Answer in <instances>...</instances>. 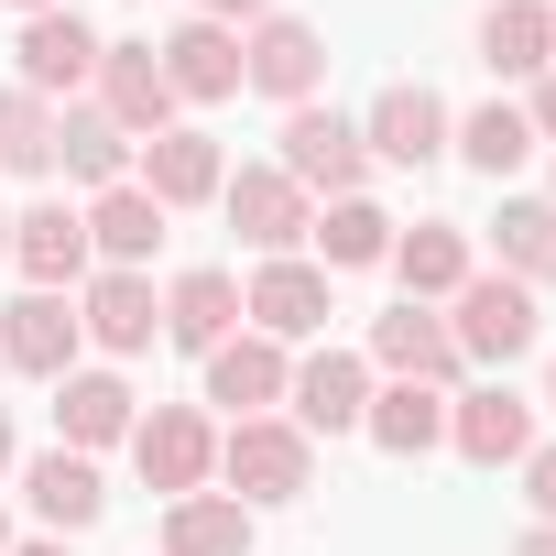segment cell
Segmentation results:
<instances>
[{"instance_id":"cell-1","label":"cell","mask_w":556,"mask_h":556,"mask_svg":"<svg viewBox=\"0 0 556 556\" xmlns=\"http://www.w3.org/2000/svg\"><path fill=\"white\" fill-rule=\"evenodd\" d=\"M218 469L240 480V502H295V491L317 480V447H306V426H285V415H240V426L218 437Z\"/></svg>"},{"instance_id":"cell-2","label":"cell","mask_w":556,"mask_h":556,"mask_svg":"<svg viewBox=\"0 0 556 556\" xmlns=\"http://www.w3.org/2000/svg\"><path fill=\"white\" fill-rule=\"evenodd\" d=\"M218 207H229V229H240L251 251H273V262H295V240L317 229V207H306V186H295L285 164H240V175L218 186Z\"/></svg>"},{"instance_id":"cell-3","label":"cell","mask_w":556,"mask_h":556,"mask_svg":"<svg viewBox=\"0 0 556 556\" xmlns=\"http://www.w3.org/2000/svg\"><path fill=\"white\" fill-rule=\"evenodd\" d=\"M447 339H458V361H523L534 350V285H513V273H469Z\"/></svg>"},{"instance_id":"cell-4","label":"cell","mask_w":556,"mask_h":556,"mask_svg":"<svg viewBox=\"0 0 556 556\" xmlns=\"http://www.w3.org/2000/svg\"><path fill=\"white\" fill-rule=\"evenodd\" d=\"M361 164H371L361 121H339V110H317V99L285 121V175H295L306 197H361Z\"/></svg>"},{"instance_id":"cell-5","label":"cell","mask_w":556,"mask_h":556,"mask_svg":"<svg viewBox=\"0 0 556 556\" xmlns=\"http://www.w3.org/2000/svg\"><path fill=\"white\" fill-rule=\"evenodd\" d=\"M240 77L262 88V99H317V77H328V45H317V23H285V12H262L251 23V45H240Z\"/></svg>"},{"instance_id":"cell-6","label":"cell","mask_w":556,"mask_h":556,"mask_svg":"<svg viewBox=\"0 0 556 556\" xmlns=\"http://www.w3.org/2000/svg\"><path fill=\"white\" fill-rule=\"evenodd\" d=\"M99 121H121L131 142L175 131V88H164L153 45H99Z\"/></svg>"},{"instance_id":"cell-7","label":"cell","mask_w":556,"mask_h":556,"mask_svg":"<svg viewBox=\"0 0 556 556\" xmlns=\"http://www.w3.org/2000/svg\"><path fill=\"white\" fill-rule=\"evenodd\" d=\"M131 458H142V480H153V491H175V502H186V491L218 469V437H207V415L164 404V415H142V426H131Z\"/></svg>"},{"instance_id":"cell-8","label":"cell","mask_w":556,"mask_h":556,"mask_svg":"<svg viewBox=\"0 0 556 556\" xmlns=\"http://www.w3.org/2000/svg\"><path fill=\"white\" fill-rule=\"evenodd\" d=\"M240 317H251L273 350H285V339H317V328H328V273H317V262H262V285L240 295Z\"/></svg>"},{"instance_id":"cell-9","label":"cell","mask_w":556,"mask_h":556,"mask_svg":"<svg viewBox=\"0 0 556 556\" xmlns=\"http://www.w3.org/2000/svg\"><path fill=\"white\" fill-rule=\"evenodd\" d=\"M131 186H142V197H153V207L175 218V207L218 197V186H229V164H218V142H207V131H153V142H142V175H131Z\"/></svg>"},{"instance_id":"cell-10","label":"cell","mask_w":556,"mask_h":556,"mask_svg":"<svg viewBox=\"0 0 556 556\" xmlns=\"http://www.w3.org/2000/svg\"><path fill=\"white\" fill-rule=\"evenodd\" d=\"M371 361H382L393 382H437V393L458 382V339H447V317H426L415 295H404L393 317H371Z\"/></svg>"},{"instance_id":"cell-11","label":"cell","mask_w":556,"mask_h":556,"mask_svg":"<svg viewBox=\"0 0 556 556\" xmlns=\"http://www.w3.org/2000/svg\"><path fill=\"white\" fill-rule=\"evenodd\" d=\"M447 447H458L469 469H502V458L534 447V404L502 393V382H491V393H458V404H447Z\"/></svg>"},{"instance_id":"cell-12","label":"cell","mask_w":556,"mask_h":556,"mask_svg":"<svg viewBox=\"0 0 556 556\" xmlns=\"http://www.w3.org/2000/svg\"><path fill=\"white\" fill-rule=\"evenodd\" d=\"M0 361L12 371H34V382H66V361H77V317H66V295H23V306H0Z\"/></svg>"},{"instance_id":"cell-13","label":"cell","mask_w":556,"mask_h":556,"mask_svg":"<svg viewBox=\"0 0 556 556\" xmlns=\"http://www.w3.org/2000/svg\"><path fill=\"white\" fill-rule=\"evenodd\" d=\"M12 55H23V88H34V99H55V88H88V77H99V34H88L77 12H34Z\"/></svg>"},{"instance_id":"cell-14","label":"cell","mask_w":556,"mask_h":556,"mask_svg":"<svg viewBox=\"0 0 556 556\" xmlns=\"http://www.w3.org/2000/svg\"><path fill=\"white\" fill-rule=\"evenodd\" d=\"M361 142H371L382 164H437V153H447V99H437V88H382L371 121H361Z\"/></svg>"},{"instance_id":"cell-15","label":"cell","mask_w":556,"mask_h":556,"mask_svg":"<svg viewBox=\"0 0 556 556\" xmlns=\"http://www.w3.org/2000/svg\"><path fill=\"white\" fill-rule=\"evenodd\" d=\"M12 262L34 273L45 295H66L77 273H88V218H77V207H55V197H45V207H23V218H12Z\"/></svg>"},{"instance_id":"cell-16","label":"cell","mask_w":556,"mask_h":556,"mask_svg":"<svg viewBox=\"0 0 556 556\" xmlns=\"http://www.w3.org/2000/svg\"><path fill=\"white\" fill-rule=\"evenodd\" d=\"M285 393H295V426H306V437H339V426H361V415H371V371H361L350 350H317Z\"/></svg>"},{"instance_id":"cell-17","label":"cell","mask_w":556,"mask_h":556,"mask_svg":"<svg viewBox=\"0 0 556 556\" xmlns=\"http://www.w3.org/2000/svg\"><path fill=\"white\" fill-rule=\"evenodd\" d=\"M153 66H164L175 99H229L240 88V34L229 23H186L175 45H153Z\"/></svg>"},{"instance_id":"cell-18","label":"cell","mask_w":556,"mask_h":556,"mask_svg":"<svg viewBox=\"0 0 556 556\" xmlns=\"http://www.w3.org/2000/svg\"><path fill=\"white\" fill-rule=\"evenodd\" d=\"M55 426H66V447L88 458V447H121L142 415H131V382H121V371H66V393H55Z\"/></svg>"},{"instance_id":"cell-19","label":"cell","mask_w":556,"mask_h":556,"mask_svg":"<svg viewBox=\"0 0 556 556\" xmlns=\"http://www.w3.org/2000/svg\"><path fill=\"white\" fill-rule=\"evenodd\" d=\"M229 317H240V285H229L218 262L175 273V295H164V339H175V350H197V361H207V350L229 339Z\"/></svg>"},{"instance_id":"cell-20","label":"cell","mask_w":556,"mask_h":556,"mask_svg":"<svg viewBox=\"0 0 556 556\" xmlns=\"http://www.w3.org/2000/svg\"><path fill=\"white\" fill-rule=\"evenodd\" d=\"M480 55H491V77H545L556 66V12H545V0H491Z\"/></svg>"},{"instance_id":"cell-21","label":"cell","mask_w":556,"mask_h":556,"mask_svg":"<svg viewBox=\"0 0 556 556\" xmlns=\"http://www.w3.org/2000/svg\"><path fill=\"white\" fill-rule=\"evenodd\" d=\"M99 350H153V328H164V295L142 285V273H99L88 285V317H77Z\"/></svg>"},{"instance_id":"cell-22","label":"cell","mask_w":556,"mask_h":556,"mask_svg":"<svg viewBox=\"0 0 556 556\" xmlns=\"http://www.w3.org/2000/svg\"><path fill=\"white\" fill-rule=\"evenodd\" d=\"M285 382H295V371H285V350H273L262 328H251V339H218V350H207V404H240V415H262V404L285 393Z\"/></svg>"},{"instance_id":"cell-23","label":"cell","mask_w":556,"mask_h":556,"mask_svg":"<svg viewBox=\"0 0 556 556\" xmlns=\"http://www.w3.org/2000/svg\"><path fill=\"white\" fill-rule=\"evenodd\" d=\"M393 273H404L415 306H426V295H458V285H469V229H458V218L404 229V240H393Z\"/></svg>"},{"instance_id":"cell-24","label":"cell","mask_w":556,"mask_h":556,"mask_svg":"<svg viewBox=\"0 0 556 556\" xmlns=\"http://www.w3.org/2000/svg\"><path fill=\"white\" fill-rule=\"evenodd\" d=\"M55 164H66L77 186H99V197H110V186H131V131H121V121H99V110H66V121H55Z\"/></svg>"},{"instance_id":"cell-25","label":"cell","mask_w":556,"mask_h":556,"mask_svg":"<svg viewBox=\"0 0 556 556\" xmlns=\"http://www.w3.org/2000/svg\"><path fill=\"white\" fill-rule=\"evenodd\" d=\"M153 240H164V207H153L142 186H110V197L88 207V251H110V273H142Z\"/></svg>"},{"instance_id":"cell-26","label":"cell","mask_w":556,"mask_h":556,"mask_svg":"<svg viewBox=\"0 0 556 556\" xmlns=\"http://www.w3.org/2000/svg\"><path fill=\"white\" fill-rule=\"evenodd\" d=\"M371 447H393V458H426L437 437H447V393L437 382H393V393H371Z\"/></svg>"},{"instance_id":"cell-27","label":"cell","mask_w":556,"mask_h":556,"mask_svg":"<svg viewBox=\"0 0 556 556\" xmlns=\"http://www.w3.org/2000/svg\"><path fill=\"white\" fill-rule=\"evenodd\" d=\"M164 556H251V513L218 491H186L164 502Z\"/></svg>"},{"instance_id":"cell-28","label":"cell","mask_w":556,"mask_h":556,"mask_svg":"<svg viewBox=\"0 0 556 556\" xmlns=\"http://www.w3.org/2000/svg\"><path fill=\"white\" fill-rule=\"evenodd\" d=\"M23 491H34V513H45V523H66V534L110 513V491H99V469H88L77 447H55V458H34V469H23Z\"/></svg>"},{"instance_id":"cell-29","label":"cell","mask_w":556,"mask_h":556,"mask_svg":"<svg viewBox=\"0 0 556 556\" xmlns=\"http://www.w3.org/2000/svg\"><path fill=\"white\" fill-rule=\"evenodd\" d=\"M502 273L556 285V197H502Z\"/></svg>"},{"instance_id":"cell-30","label":"cell","mask_w":556,"mask_h":556,"mask_svg":"<svg viewBox=\"0 0 556 556\" xmlns=\"http://www.w3.org/2000/svg\"><path fill=\"white\" fill-rule=\"evenodd\" d=\"M317 251H328V273H361V262H393V218L371 207V197H339L317 229H306Z\"/></svg>"},{"instance_id":"cell-31","label":"cell","mask_w":556,"mask_h":556,"mask_svg":"<svg viewBox=\"0 0 556 556\" xmlns=\"http://www.w3.org/2000/svg\"><path fill=\"white\" fill-rule=\"evenodd\" d=\"M0 164L12 175H55V99L0 88Z\"/></svg>"},{"instance_id":"cell-32","label":"cell","mask_w":556,"mask_h":556,"mask_svg":"<svg viewBox=\"0 0 556 556\" xmlns=\"http://www.w3.org/2000/svg\"><path fill=\"white\" fill-rule=\"evenodd\" d=\"M458 153H469L480 175H513V164L534 153V121H523L513 99H491V110H469V121H458Z\"/></svg>"},{"instance_id":"cell-33","label":"cell","mask_w":556,"mask_h":556,"mask_svg":"<svg viewBox=\"0 0 556 556\" xmlns=\"http://www.w3.org/2000/svg\"><path fill=\"white\" fill-rule=\"evenodd\" d=\"M523 502L534 523H556V447H523Z\"/></svg>"},{"instance_id":"cell-34","label":"cell","mask_w":556,"mask_h":556,"mask_svg":"<svg viewBox=\"0 0 556 556\" xmlns=\"http://www.w3.org/2000/svg\"><path fill=\"white\" fill-rule=\"evenodd\" d=\"M273 0H197V23H262Z\"/></svg>"},{"instance_id":"cell-35","label":"cell","mask_w":556,"mask_h":556,"mask_svg":"<svg viewBox=\"0 0 556 556\" xmlns=\"http://www.w3.org/2000/svg\"><path fill=\"white\" fill-rule=\"evenodd\" d=\"M523 121H534V142H556V77H534V110Z\"/></svg>"},{"instance_id":"cell-36","label":"cell","mask_w":556,"mask_h":556,"mask_svg":"<svg viewBox=\"0 0 556 556\" xmlns=\"http://www.w3.org/2000/svg\"><path fill=\"white\" fill-rule=\"evenodd\" d=\"M513 556H556V523H534V534H523V545H513Z\"/></svg>"},{"instance_id":"cell-37","label":"cell","mask_w":556,"mask_h":556,"mask_svg":"<svg viewBox=\"0 0 556 556\" xmlns=\"http://www.w3.org/2000/svg\"><path fill=\"white\" fill-rule=\"evenodd\" d=\"M12 12H23V23H34V12H66V0H12Z\"/></svg>"},{"instance_id":"cell-38","label":"cell","mask_w":556,"mask_h":556,"mask_svg":"<svg viewBox=\"0 0 556 556\" xmlns=\"http://www.w3.org/2000/svg\"><path fill=\"white\" fill-rule=\"evenodd\" d=\"M0 469H12V415H0Z\"/></svg>"},{"instance_id":"cell-39","label":"cell","mask_w":556,"mask_h":556,"mask_svg":"<svg viewBox=\"0 0 556 556\" xmlns=\"http://www.w3.org/2000/svg\"><path fill=\"white\" fill-rule=\"evenodd\" d=\"M12 556H66V545H12Z\"/></svg>"},{"instance_id":"cell-40","label":"cell","mask_w":556,"mask_h":556,"mask_svg":"<svg viewBox=\"0 0 556 556\" xmlns=\"http://www.w3.org/2000/svg\"><path fill=\"white\" fill-rule=\"evenodd\" d=\"M0 251H12V207H0Z\"/></svg>"},{"instance_id":"cell-41","label":"cell","mask_w":556,"mask_h":556,"mask_svg":"<svg viewBox=\"0 0 556 556\" xmlns=\"http://www.w3.org/2000/svg\"><path fill=\"white\" fill-rule=\"evenodd\" d=\"M0 556H12V523H0Z\"/></svg>"},{"instance_id":"cell-42","label":"cell","mask_w":556,"mask_h":556,"mask_svg":"<svg viewBox=\"0 0 556 556\" xmlns=\"http://www.w3.org/2000/svg\"><path fill=\"white\" fill-rule=\"evenodd\" d=\"M545 404H556V371H545Z\"/></svg>"}]
</instances>
